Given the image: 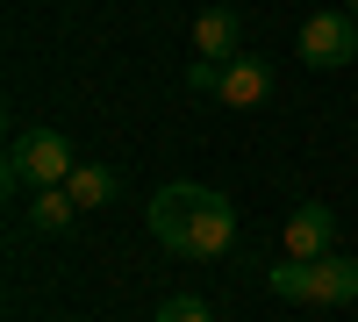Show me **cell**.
Segmentation results:
<instances>
[{"label": "cell", "mask_w": 358, "mask_h": 322, "mask_svg": "<svg viewBox=\"0 0 358 322\" xmlns=\"http://www.w3.org/2000/svg\"><path fill=\"white\" fill-rule=\"evenodd\" d=\"M151 237L172 258H222L236 244V208L215 186H194V180H172L151 193Z\"/></svg>", "instance_id": "6da1fadb"}, {"label": "cell", "mask_w": 358, "mask_h": 322, "mask_svg": "<svg viewBox=\"0 0 358 322\" xmlns=\"http://www.w3.org/2000/svg\"><path fill=\"white\" fill-rule=\"evenodd\" d=\"M79 172V158H72V143H65V129H15V143H8V186H65Z\"/></svg>", "instance_id": "7a4b0ae2"}, {"label": "cell", "mask_w": 358, "mask_h": 322, "mask_svg": "<svg viewBox=\"0 0 358 322\" xmlns=\"http://www.w3.org/2000/svg\"><path fill=\"white\" fill-rule=\"evenodd\" d=\"M358 57V15L351 8H322L301 22V65L308 72H337Z\"/></svg>", "instance_id": "3957f363"}, {"label": "cell", "mask_w": 358, "mask_h": 322, "mask_svg": "<svg viewBox=\"0 0 358 322\" xmlns=\"http://www.w3.org/2000/svg\"><path fill=\"white\" fill-rule=\"evenodd\" d=\"M287 258H330V237H337V215L322 208V200H301V208L287 215Z\"/></svg>", "instance_id": "277c9868"}, {"label": "cell", "mask_w": 358, "mask_h": 322, "mask_svg": "<svg viewBox=\"0 0 358 322\" xmlns=\"http://www.w3.org/2000/svg\"><path fill=\"white\" fill-rule=\"evenodd\" d=\"M265 94H273V72H265V57H244V50H236L229 65H222L215 101H222V108H258Z\"/></svg>", "instance_id": "5b68a950"}, {"label": "cell", "mask_w": 358, "mask_h": 322, "mask_svg": "<svg viewBox=\"0 0 358 322\" xmlns=\"http://www.w3.org/2000/svg\"><path fill=\"white\" fill-rule=\"evenodd\" d=\"M308 301L337 308V301H358V258H308Z\"/></svg>", "instance_id": "8992f818"}, {"label": "cell", "mask_w": 358, "mask_h": 322, "mask_svg": "<svg viewBox=\"0 0 358 322\" xmlns=\"http://www.w3.org/2000/svg\"><path fill=\"white\" fill-rule=\"evenodd\" d=\"M236 43H244V22H236L229 8H208V15L194 22V50H201V57H215V65H229Z\"/></svg>", "instance_id": "52a82bcc"}, {"label": "cell", "mask_w": 358, "mask_h": 322, "mask_svg": "<svg viewBox=\"0 0 358 322\" xmlns=\"http://www.w3.org/2000/svg\"><path fill=\"white\" fill-rule=\"evenodd\" d=\"M72 215H79V200H72L65 186H36V200H29V222H36L43 237H57V229H72Z\"/></svg>", "instance_id": "ba28073f"}, {"label": "cell", "mask_w": 358, "mask_h": 322, "mask_svg": "<svg viewBox=\"0 0 358 322\" xmlns=\"http://www.w3.org/2000/svg\"><path fill=\"white\" fill-rule=\"evenodd\" d=\"M115 186H122V180H115L108 165H79L72 180H65V193L79 200V208H108V200H115Z\"/></svg>", "instance_id": "9c48e42d"}, {"label": "cell", "mask_w": 358, "mask_h": 322, "mask_svg": "<svg viewBox=\"0 0 358 322\" xmlns=\"http://www.w3.org/2000/svg\"><path fill=\"white\" fill-rule=\"evenodd\" d=\"M158 322H215V308H208L201 294H165L158 301Z\"/></svg>", "instance_id": "30bf717a"}, {"label": "cell", "mask_w": 358, "mask_h": 322, "mask_svg": "<svg viewBox=\"0 0 358 322\" xmlns=\"http://www.w3.org/2000/svg\"><path fill=\"white\" fill-rule=\"evenodd\" d=\"M187 86H194V94H215V86H222V65H215V57H194Z\"/></svg>", "instance_id": "8fae6325"}, {"label": "cell", "mask_w": 358, "mask_h": 322, "mask_svg": "<svg viewBox=\"0 0 358 322\" xmlns=\"http://www.w3.org/2000/svg\"><path fill=\"white\" fill-rule=\"evenodd\" d=\"M344 8H351V15H358V0H344Z\"/></svg>", "instance_id": "7c38bea8"}]
</instances>
